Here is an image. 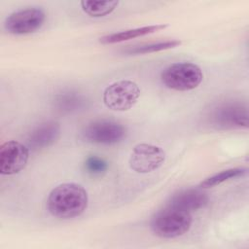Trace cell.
Here are the masks:
<instances>
[{
  "label": "cell",
  "mask_w": 249,
  "mask_h": 249,
  "mask_svg": "<svg viewBox=\"0 0 249 249\" xmlns=\"http://www.w3.org/2000/svg\"><path fill=\"white\" fill-rule=\"evenodd\" d=\"M89 196L86 189L77 183H63L54 187L49 194V212L59 219L80 216L88 207Z\"/></svg>",
  "instance_id": "obj_1"
},
{
  "label": "cell",
  "mask_w": 249,
  "mask_h": 249,
  "mask_svg": "<svg viewBox=\"0 0 249 249\" xmlns=\"http://www.w3.org/2000/svg\"><path fill=\"white\" fill-rule=\"evenodd\" d=\"M193 223L191 212L165 205L155 213L150 221L154 234L161 238H174L189 231Z\"/></svg>",
  "instance_id": "obj_2"
},
{
  "label": "cell",
  "mask_w": 249,
  "mask_h": 249,
  "mask_svg": "<svg viewBox=\"0 0 249 249\" xmlns=\"http://www.w3.org/2000/svg\"><path fill=\"white\" fill-rule=\"evenodd\" d=\"M162 84L174 90L187 91L197 88L203 79L200 67L192 62H176L163 69Z\"/></svg>",
  "instance_id": "obj_3"
},
{
  "label": "cell",
  "mask_w": 249,
  "mask_h": 249,
  "mask_svg": "<svg viewBox=\"0 0 249 249\" xmlns=\"http://www.w3.org/2000/svg\"><path fill=\"white\" fill-rule=\"evenodd\" d=\"M140 96L138 85L130 80H120L109 85L103 91L105 106L113 111H127Z\"/></svg>",
  "instance_id": "obj_4"
},
{
  "label": "cell",
  "mask_w": 249,
  "mask_h": 249,
  "mask_svg": "<svg viewBox=\"0 0 249 249\" xmlns=\"http://www.w3.org/2000/svg\"><path fill=\"white\" fill-rule=\"evenodd\" d=\"M46 20V14L40 8H26L10 14L5 21V30L14 35L30 34L42 27Z\"/></svg>",
  "instance_id": "obj_5"
},
{
  "label": "cell",
  "mask_w": 249,
  "mask_h": 249,
  "mask_svg": "<svg viewBox=\"0 0 249 249\" xmlns=\"http://www.w3.org/2000/svg\"><path fill=\"white\" fill-rule=\"evenodd\" d=\"M82 134L87 142L114 145L124 140L126 135V130L124 126L117 122L99 120L85 126Z\"/></svg>",
  "instance_id": "obj_6"
},
{
  "label": "cell",
  "mask_w": 249,
  "mask_h": 249,
  "mask_svg": "<svg viewBox=\"0 0 249 249\" xmlns=\"http://www.w3.org/2000/svg\"><path fill=\"white\" fill-rule=\"evenodd\" d=\"M164 160L165 153L160 147L141 143L133 148L128 164L137 173H149L160 167Z\"/></svg>",
  "instance_id": "obj_7"
},
{
  "label": "cell",
  "mask_w": 249,
  "mask_h": 249,
  "mask_svg": "<svg viewBox=\"0 0 249 249\" xmlns=\"http://www.w3.org/2000/svg\"><path fill=\"white\" fill-rule=\"evenodd\" d=\"M29 149L16 140L3 143L0 147V173L13 175L21 171L27 164Z\"/></svg>",
  "instance_id": "obj_8"
},
{
  "label": "cell",
  "mask_w": 249,
  "mask_h": 249,
  "mask_svg": "<svg viewBox=\"0 0 249 249\" xmlns=\"http://www.w3.org/2000/svg\"><path fill=\"white\" fill-rule=\"evenodd\" d=\"M214 125L219 128L247 127V110L239 103H223L216 107L211 116Z\"/></svg>",
  "instance_id": "obj_9"
},
{
  "label": "cell",
  "mask_w": 249,
  "mask_h": 249,
  "mask_svg": "<svg viewBox=\"0 0 249 249\" xmlns=\"http://www.w3.org/2000/svg\"><path fill=\"white\" fill-rule=\"evenodd\" d=\"M60 136V124L54 121L40 124L28 135L26 146L36 152L54 144Z\"/></svg>",
  "instance_id": "obj_10"
},
{
  "label": "cell",
  "mask_w": 249,
  "mask_h": 249,
  "mask_svg": "<svg viewBox=\"0 0 249 249\" xmlns=\"http://www.w3.org/2000/svg\"><path fill=\"white\" fill-rule=\"evenodd\" d=\"M208 202V196L199 189H185L175 193L168 201L167 206L192 212L204 207Z\"/></svg>",
  "instance_id": "obj_11"
},
{
  "label": "cell",
  "mask_w": 249,
  "mask_h": 249,
  "mask_svg": "<svg viewBox=\"0 0 249 249\" xmlns=\"http://www.w3.org/2000/svg\"><path fill=\"white\" fill-rule=\"evenodd\" d=\"M167 26H168L167 24H154V25H148V26H142V27H138V28L128 29V30L112 33V34L103 36L99 39V42L104 45L120 43V42L127 41L130 39H134L137 37L145 36V35H148L151 33H155V32L163 30Z\"/></svg>",
  "instance_id": "obj_12"
},
{
  "label": "cell",
  "mask_w": 249,
  "mask_h": 249,
  "mask_svg": "<svg viewBox=\"0 0 249 249\" xmlns=\"http://www.w3.org/2000/svg\"><path fill=\"white\" fill-rule=\"evenodd\" d=\"M119 1H94L83 0L80 2L82 10L92 18L105 17L111 14L119 5Z\"/></svg>",
  "instance_id": "obj_13"
},
{
  "label": "cell",
  "mask_w": 249,
  "mask_h": 249,
  "mask_svg": "<svg viewBox=\"0 0 249 249\" xmlns=\"http://www.w3.org/2000/svg\"><path fill=\"white\" fill-rule=\"evenodd\" d=\"M85 99L75 91H65L57 94L54 98V105L57 110L63 113H71L84 106Z\"/></svg>",
  "instance_id": "obj_14"
},
{
  "label": "cell",
  "mask_w": 249,
  "mask_h": 249,
  "mask_svg": "<svg viewBox=\"0 0 249 249\" xmlns=\"http://www.w3.org/2000/svg\"><path fill=\"white\" fill-rule=\"evenodd\" d=\"M246 172L245 168H230V169H226L223 170L219 173H216L206 179H204L201 183H200V187L201 188H212L215 187L217 185H220L223 182H226L230 179H233V178H237L242 176L244 173Z\"/></svg>",
  "instance_id": "obj_15"
},
{
  "label": "cell",
  "mask_w": 249,
  "mask_h": 249,
  "mask_svg": "<svg viewBox=\"0 0 249 249\" xmlns=\"http://www.w3.org/2000/svg\"><path fill=\"white\" fill-rule=\"evenodd\" d=\"M181 41L179 40H167V41H161L157 43H152L148 45L138 46L134 47L132 49L126 50L125 53L128 54H144V53H156L163 50H168L172 48H176L181 45Z\"/></svg>",
  "instance_id": "obj_16"
},
{
  "label": "cell",
  "mask_w": 249,
  "mask_h": 249,
  "mask_svg": "<svg viewBox=\"0 0 249 249\" xmlns=\"http://www.w3.org/2000/svg\"><path fill=\"white\" fill-rule=\"evenodd\" d=\"M85 169L92 176H100L108 169V162L97 156H90L85 161Z\"/></svg>",
  "instance_id": "obj_17"
}]
</instances>
